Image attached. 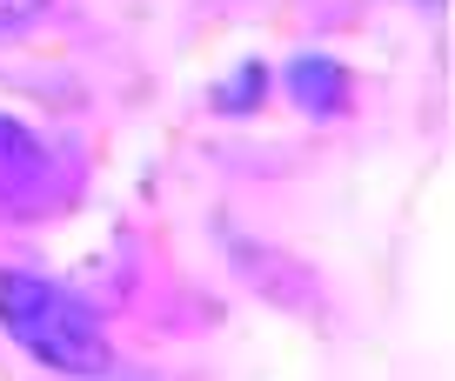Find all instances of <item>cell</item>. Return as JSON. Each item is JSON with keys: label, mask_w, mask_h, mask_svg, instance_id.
<instances>
[{"label": "cell", "mask_w": 455, "mask_h": 381, "mask_svg": "<svg viewBox=\"0 0 455 381\" xmlns=\"http://www.w3.org/2000/svg\"><path fill=\"white\" fill-rule=\"evenodd\" d=\"M47 14V0H0V34H20L28 20Z\"/></svg>", "instance_id": "obj_5"}, {"label": "cell", "mask_w": 455, "mask_h": 381, "mask_svg": "<svg viewBox=\"0 0 455 381\" xmlns=\"http://www.w3.org/2000/svg\"><path fill=\"white\" fill-rule=\"evenodd\" d=\"M47 194H54V161H47V147L34 141L20 121L0 114V208L34 214V208H47Z\"/></svg>", "instance_id": "obj_2"}, {"label": "cell", "mask_w": 455, "mask_h": 381, "mask_svg": "<svg viewBox=\"0 0 455 381\" xmlns=\"http://www.w3.org/2000/svg\"><path fill=\"white\" fill-rule=\"evenodd\" d=\"M0 328L34 361L60 368V375H108V361H114L100 314H87L68 288L41 282V274H20V268H0Z\"/></svg>", "instance_id": "obj_1"}, {"label": "cell", "mask_w": 455, "mask_h": 381, "mask_svg": "<svg viewBox=\"0 0 455 381\" xmlns=\"http://www.w3.org/2000/svg\"><path fill=\"white\" fill-rule=\"evenodd\" d=\"M395 7H442V0H395Z\"/></svg>", "instance_id": "obj_6"}, {"label": "cell", "mask_w": 455, "mask_h": 381, "mask_svg": "<svg viewBox=\"0 0 455 381\" xmlns=\"http://www.w3.org/2000/svg\"><path fill=\"white\" fill-rule=\"evenodd\" d=\"M288 94H295L301 114L335 121V114H348L355 81H348V67H341V60H295V67H288Z\"/></svg>", "instance_id": "obj_3"}, {"label": "cell", "mask_w": 455, "mask_h": 381, "mask_svg": "<svg viewBox=\"0 0 455 381\" xmlns=\"http://www.w3.org/2000/svg\"><path fill=\"white\" fill-rule=\"evenodd\" d=\"M248 81L242 87H221V94H214V107H248V100L255 94H268V67H242Z\"/></svg>", "instance_id": "obj_4"}]
</instances>
